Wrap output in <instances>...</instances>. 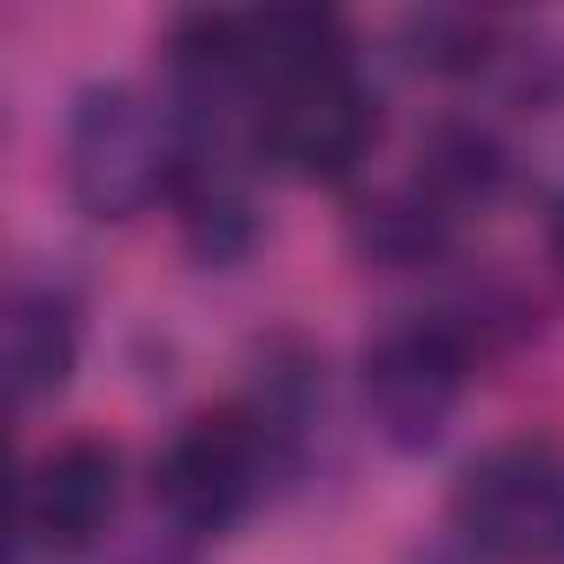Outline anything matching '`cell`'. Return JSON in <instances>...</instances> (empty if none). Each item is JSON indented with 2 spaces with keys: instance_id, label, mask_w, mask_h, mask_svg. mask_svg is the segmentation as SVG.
<instances>
[{
  "instance_id": "cell-1",
  "label": "cell",
  "mask_w": 564,
  "mask_h": 564,
  "mask_svg": "<svg viewBox=\"0 0 564 564\" xmlns=\"http://www.w3.org/2000/svg\"><path fill=\"white\" fill-rule=\"evenodd\" d=\"M252 61L246 153L300 186H339L379 140V100L359 80L352 28L326 8H259L239 14Z\"/></svg>"
},
{
  "instance_id": "cell-2",
  "label": "cell",
  "mask_w": 564,
  "mask_h": 564,
  "mask_svg": "<svg viewBox=\"0 0 564 564\" xmlns=\"http://www.w3.org/2000/svg\"><path fill=\"white\" fill-rule=\"evenodd\" d=\"M61 180L87 219H140L153 199H173L180 127L133 80H87L61 127Z\"/></svg>"
},
{
  "instance_id": "cell-3",
  "label": "cell",
  "mask_w": 564,
  "mask_h": 564,
  "mask_svg": "<svg viewBox=\"0 0 564 564\" xmlns=\"http://www.w3.org/2000/svg\"><path fill=\"white\" fill-rule=\"evenodd\" d=\"M286 432L259 405H206L193 412L166 452L153 458V505L186 538H219L265 498V478L279 471Z\"/></svg>"
},
{
  "instance_id": "cell-4",
  "label": "cell",
  "mask_w": 564,
  "mask_h": 564,
  "mask_svg": "<svg viewBox=\"0 0 564 564\" xmlns=\"http://www.w3.org/2000/svg\"><path fill=\"white\" fill-rule=\"evenodd\" d=\"M452 531L485 564H551L564 551V458L544 438L485 445L452 485Z\"/></svg>"
},
{
  "instance_id": "cell-5",
  "label": "cell",
  "mask_w": 564,
  "mask_h": 564,
  "mask_svg": "<svg viewBox=\"0 0 564 564\" xmlns=\"http://www.w3.org/2000/svg\"><path fill=\"white\" fill-rule=\"evenodd\" d=\"M471 386V339L452 319H399L386 333H372V346L359 352V399L372 432L419 458L432 452Z\"/></svg>"
},
{
  "instance_id": "cell-6",
  "label": "cell",
  "mask_w": 564,
  "mask_h": 564,
  "mask_svg": "<svg viewBox=\"0 0 564 564\" xmlns=\"http://www.w3.org/2000/svg\"><path fill=\"white\" fill-rule=\"evenodd\" d=\"M120 511V452L107 438H61L21 485V538L47 557H87Z\"/></svg>"
},
{
  "instance_id": "cell-7",
  "label": "cell",
  "mask_w": 564,
  "mask_h": 564,
  "mask_svg": "<svg viewBox=\"0 0 564 564\" xmlns=\"http://www.w3.org/2000/svg\"><path fill=\"white\" fill-rule=\"evenodd\" d=\"M0 366H8V399L14 412L47 405L67 392L80 366V313L47 279H21L8 293V319H0Z\"/></svg>"
},
{
  "instance_id": "cell-8",
  "label": "cell",
  "mask_w": 564,
  "mask_h": 564,
  "mask_svg": "<svg viewBox=\"0 0 564 564\" xmlns=\"http://www.w3.org/2000/svg\"><path fill=\"white\" fill-rule=\"evenodd\" d=\"M505 180H511L505 147H498L485 127H471V120H438V127L419 140V173H412V186H419L445 219L485 213V206L505 193Z\"/></svg>"
},
{
  "instance_id": "cell-9",
  "label": "cell",
  "mask_w": 564,
  "mask_h": 564,
  "mask_svg": "<svg viewBox=\"0 0 564 564\" xmlns=\"http://www.w3.org/2000/svg\"><path fill=\"white\" fill-rule=\"evenodd\" d=\"M445 232H452V219H445L419 186L386 193V199H372V206L352 219V246H359L372 265H425V259L445 246Z\"/></svg>"
},
{
  "instance_id": "cell-10",
  "label": "cell",
  "mask_w": 564,
  "mask_h": 564,
  "mask_svg": "<svg viewBox=\"0 0 564 564\" xmlns=\"http://www.w3.org/2000/svg\"><path fill=\"white\" fill-rule=\"evenodd\" d=\"M405 41H412V61L425 74H478L491 61V21L485 14H452V8H432V14H412L405 21Z\"/></svg>"
},
{
  "instance_id": "cell-11",
  "label": "cell",
  "mask_w": 564,
  "mask_h": 564,
  "mask_svg": "<svg viewBox=\"0 0 564 564\" xmlns=\"http://www.w3.org/2000/svg\"><path fill=\"white\" fill-rule=\"evenodd\" d=\"M544 239H551V259H557V272H564V199L551 206V226H544Z\"/></svg>"
}]
</instances>
